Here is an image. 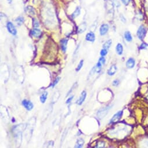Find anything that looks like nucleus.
I'll return each mask as SVG.
<instances>
[{"mask_svg":"<svg viewBox=\"0 0 148 148\" xmlns=\"http://www.w3.org/2000/svg\"><path fill=\"white\" fill-rule=\"evenodd\" d=\"M111 108V106H107L106 107H103L101 108L98 110L97 113V116L100 119H102L103 118H104L107 114L108 113V111H109V110Z\"/></svg>","mask_w":148,"mask_h":148,"instance_id":"nucleus-1","label":"nucleus"},{"mask_svg":"<svg viewBox=\"0 0 148 148\" xmlns=\"http://www.w3.org/2000/svg\"><path fill=\"white\" fill-rule=\"evenodd\" d=\"M146 32H147V30H146V27L144 25H141L138 29L137 31V36L138 38L140 40H143L144 39L145 37L146 36Z\"/></svg>","mask_w":148,"mask_h":148,"instance_id":"nucleus-2","label":"nucleus"},{"mask_svg":"<svg viewBox=\"0 0 148 148\" xmlns=\"http://www.w3.org/2000/svg\"><path fill=\"white\" fill-rule=\"evenodd\" d=\"M123 111L122 110L118 111L116 114L113 115L112 118H111V120H110V124H114L116 123L117 122H118L119 120L121 119L123 116Z\"/></svg>","mask_w":148,"mask_h":148,"instance_id":"nucleus-3","label":"nucleus"},{"mask_svg":"<svg viewBox=\"0 0 148 148\" xmlns=\"http://www.w3.org/2000/svg\"><path fill=\"white\" fill-rule=\"evenodd\" d=\"M6 28L8 32L13 36H16L17 34V30L13 25V24L10 22H8L6 23Z\"/></svg>","mask_w":148,"mask_h":148,"instance_id":"nucleus-4","label":"nucleus"},{"mask_svg":"<svg viewBox=\"0 0 148 148\" xmlns=\"http://www.w3.org/2000/svg\"><path fill=\"white\" fill-rule=\"evenodd\" d=\"M22 105L24 106V107L28 111H30L33 109L34 107V104L31 101L27 99H24L22 102Z\"/></svg>","mask_w":148,"mask_h":148,"instance_id":"nucleus-5","label":"nucleus"},{"mask_svg":"<svg viewBox=\"0 0 148 148\" xmlns=\"http://www.w3.org/2000/svg\"><path fill=\"white\" fill-rule=\"evenodd\" d=\"M109 29V26L107 24H103L100 26L99 29V33L100 36H104L107 34Z\"/></svg>","mask_w":148,"mask_h":148,"instance_id":"nucleus-6","label":"nucleus"},{"mask_svg":"<svg viewBox=\"0 0 148 148\" xmlns=\"http://www.w3.org/2000/svg\"><path fill=\"white\" fill-rule=\"evenodd\" d=\"M87 97V92L85 91H83V92L81 93L79 98H78L76 101V104H78V105H81L83 104V103L84 102L85 98Z\"/></svg>","mask_w":148,"mask_h":148,"instance_id":"nucleus-7","label":"nucleus"},{"mask_svg":"<svg viewBox=\"0 0 148 148\" xmlns=\"http://www.w3.org/2000/svg\"><path fill=\"white\" fill-rule=\"evenodd\" d=\"M68 40L67 38H63L60 40V48L62 49L63 52H66V49H67Z\"/></svg>","mask_w":148,"mask_h":148,"instance_id":"nucleus-8","label":"nucleus"},{"mask_svg":"<svg viewBox=\"0 0 148 148\" xmlns=\"http://www.w3.org/2000/svg\"><path fill=\"white\" fill-rule=\"evenodd\" d=\"M135 60L133 57H130L126 62V67L128 69H132L135 67Z\"/></svg>","mask_w":148,"mask_h":148,"instance_id":"nucleus-9","label":"nucleus"},{"mask_svg":"<svg viewBox=\"0 0 148 148\" xmlns=\"http://www.w3.org/2000/svg\"><path fill=\"white\" fill-rule=\"evenodd\" d=\"M31 35L36 38H39L41 36L42 32L41 30L37 29V28H34L33 30H31L30 31Z\"/></svg>","mask_w":148,"mask_h":148,"instance_id":"nucleus-10","label":"nucleus"},{"mask_svg":"<svg viewBox=\"0 0 148 148\" xmlns=\"http://www.w3.org/2000/svg\"><path fill=\"white\" fill-rule=\"evenodd\" d=\"M117 71V66L115 64H113L108 69L107 74L110 76H113L116 74Z\"/></svg>","mask_w":148,"mask_h":148,"instance_id":"nucleus-11","label":"nucleus"},{"mask_svg":"<svg viewBox=\"0 0 148 148\" xmlns=\"http://www.w3.org/2000/svg\"><path fill=\"white\" fill-rule=\"evenodd\" d=\"M85 40L87 41L93 43L95 40V35L93 32H89L85 36Z\"/></svg>","mask_w":148,"mask_h":148,"instance_id":"nucleus-12","label":"nucleus"},{"mask_svg":"<svg viewBox=\"0 0 148 148\" xmlns=\"http://www.w3.org/2000/svg\"><path fill=\"white\" fill-rule=\"evenodd\" d=\"M80 12H81V8H80V7L77 6L76 9H75L74 12L71 15V18L72 19H74L75 18H76L77 17L80 15Z\"/></svg>","mask_w":148,"mask_h":148,"instance_id":"nucleus-13","label":"nucleus"},{"mask_svg":"<svg viewBox=\"0 0 148 148\" xmlns=\"http://www.w3.org/2000/svg\"><path fill=\"white\" fill-rule=\"evenodd\" d=\"M116 53L118 54V55H121L123 53V46L121 44L118 43L117 45H116Z\"/></svg>","mask_w":148,"mask_h":148,"instance_id":"nucleus-14","label":"nucleus"},{"mask_svg":"<svg viewBox=\"0 0 148 148\" xmlns=\"http://www.w3.org/2000/svg\"><path fill=\"white\" fill-rule=\"evenodd\" d=\"M86 28H87L86 23H85V22L83 23H81L78 27V29H77L78 33H80V34H81V33L84 32L85 30H86Z\"/></svg>","mask_w":148,"mask_h":148,"instance_id":"nucleus-15","label":"nucleus"},{"mask_svg":"<svg viewBox=\"0 0 148 148\" xmlns=\"http://www.w3.org/2000/svg\"><path fill=\"white\" fill-rule=\"evenodd\" d=\"M124 37L125 40H126L127 42H131L132 41V37L130 31H125L124 33Z\"/></svg>","mask_w":148,"mask_h":148,"instance_id":"nucleus-16","label":"nucleus"},{"mask_svg":"<svg viewBox=\"0 0 148 148\" xmlns=\"http://www.w3.org/2000/svg\"><path fill=\"white\" fill-rule=\"evenodd\" d=\"M84 144V139L83 138H79L77 140L74 147L77 148H81L83 147Z\"/></svg>","mask_w":148,"mask_h":148,"instance_id":"nucleus-17","label":"nucleus"},{"mask_svg":"<svg viewBox=\"0 0 148 148\" xmlns=\"http://www.w3.org/2000/svg\"><path fill=\"white\" fill-rule=\"evenodd\" d=\"M47 97H48V92L47 91H44L43 92V94H41V95L40 96V101L42 103H44L46 102Z\"/></svg>","mask_w":148,"mask_h":148,"instance_id":"nucleus-18","label":"nucleus"},{"mask_svg":"<svg viewBox=\"0 0 148 148\" xmlns=\"http://www.w3.org/2000/svg\"><path fill=\"white\" fill-rule=\"evenodd\" d=\"M111 44H112V40L110 39L107 40V41L103 44V48L106 49H109L110 47H111Z\"/></svg>","mask_w":148,"mask_h":148,"instance_id":"nucleus-19","label":"nucleus"},{"mask_svg":"<svg viewBox=\"0 0 148 148\" xmlns=\"http://www.w3.org/2000/svg\"><path fill=\"white\" fill-rule=\"evenodd\" d=\"M26 12H27V13H29L30 15H35L36 12H35V10L33 7L31 6H27L26 8Z\"/></svg>","mask_w":148,"mask_h":148,"instance_id":"nucleus-20","label":"nucleus"},{"mask_svg":"<svg viewBox=\"0 0 148 148\" xmlns=\"http://www.w3.org/2000/svg\"><path fill=\"white\" fill-rule=\"evenodd\" d=\"M24 19L23 16L17 17L15 20V22H16L17 25H18V26L22 25V24L24 23Z\"/></svg>","mask_w":148,"mask_h":148,"instance_id":"nucleus-21","label":"nucleus"},{"mask_svg":"<svg viewBox=\"0 0 148 148\" xmlns=\"http://www.w3.org/2000/svg\"><path fill=\"white\" fill-rule=\"evenodd\" d=\"M60 97V93L59 92H56L55 93H54L53 97H52V103H55L56 101L58 100L59 98Z\"/></svg>","mask_w":148,"mask_h":148,"instance_id":"nucleus-22","label":"nucleus"},{"mask_svg":"<svg viewBox=\"0 0 148 148\" xmlns=\"http://www.w3.org/2000/svg\"><path fill=\"white\" fill-rule=\"evenodd\" d=\"M33 26L34 28H37L40 26V23L37 20V19L36 18H33Z\"/></svg>","mask_w":148,"mask_h":148,"instance_id":"nucleus-23","label":"nucleus"},{"mask_svg":"<svg viewBox=\"0 0 148 148\" xmlns=\"http://www.w3.org/2000/svg\"><path fill=\"white\" fill-rule=\"evenodd\" d=\"M83 64H84V60H81L79 63H78L77 67L76 69V71H79L81 69V68L83 67Z\"/></svg>","mask_w":148,"mask_h":148,"instance_id":"nucleus-24","label":"nucleus"},{"mask_svg":"<svg viewBox=\"0 0 148 148\" xmlns=\"http://www.w3.org/2000/svg\"><path fill=\"white\" fill-rule=\"evenodd\" d=\"M105 146V143L103 141H100L97 144L95 148H104Z\"/></svg>","mask_w":148,"mask_h":148,"instance_id":"nucleus-25","label":"nucleus"},{"mask_svg":"<svg viewBox=\"0 0 148 148\" xmlns=\"http://www.w3.org/2000/svg\"><path fill=\"white\" fill-rule=\"evenodd\" d=\"M100 54L101 55V56H105L107 54V49H106L103 48L102 50H100Z\"/></svg>","mask_w":148,"mask_h":148,"instance_id":"nucleus-26","label":"nucleus"},{"mask_svg":"<svg viewBox=\"0 0 148 148\" xmlns=\"http://www.w3.org/2000/svg\"><path fill=\"white\" fill-rule=\"evenodd\" d=\"M60 77H57L55 79V80H54L53 83H52V87H55V85H56L57 84L59 83V81H60Z\"/></svg>","mask_w":148,"mask_h":148,"instance_id":"nucleus-27","label":"nucleus"},{"mask_svg":"<svg viewBox=\"0 0 148 148\" xmlns=\"http://www.w3.org/2000/svg\"><path fill=\"white\" fill-rule=\"evenodd\" d=\"M148 47V44L145 43H142L141 44L140 47H139V49H145Z\"/></svg>","mask_w":148,"mask_h":148,"instance_id":"nucleus-28","label":"nucleus"},{"mask_svg":"<svg viewBox=\"0 0 148 148\" xmlns=\"http://www.w3.org/2000/svg\"><path fill=\"white\" fill-rule=\"evenodd\" d=\"M119 84H120V81L118 79H116V80H114V81H113L112 85L114 87H117L119 85Z\"/></svg>","mask_w":148,"mask_h":148,"instance_id":"nucleus-29","label":"nucleus"},{"mask_svg":"<svg viewBox=\"0 0 148 148\" xmlns=\"http://www.w3.org/2000/svg\"><path fill=\"white\" fill-rule=\"evenodd\" d=\"M76 86H77V83H75V84H73V86H72V87H71V89H70V91H69V92H68V93H67V95H66V96H67H67H68V95H70V93H71V92H72V91H73V90H74V88H75V87H76Z\"/></svg>","mask_w":148,"mask_h":148,"instance_id":"nucleus-30","label":"nucleus"},{"mask_svg":"<svg viewBox=\"0 0 148 148\" xmlns=\"http://www.w3.org/2000/svg\"><path fill=\"white\" fill-rule=\"evenodd\" d=\"M130 1L131 0H121V1L123 2V4L126 5V6H127L130 3Z\"/></svg>","mask_w":148,"mask_h":148,"instance_id":"nucleus-31","label":"nucleus"},{"mask_svg":"<svg viewBox=\"0 0 148 148\" xmlns=\"http://www.w3.org/2000/svg\"><path fill=\"white\" fill-rule=\"evenodd\" d=\"M73 98H74V95H72V96H71L70 97H69V98L67 99V100H66V103H67V104L70 103L71 102V101L72 100Z\"/></svg>","mask_w":148,"mask_h":148,"instance_id":"nucleus-32","label":"nucleus"},{"mask_svg":"<svg viewBox=\"0 0 148 148\" xmlns=\"http://www.w3.org/2000/svg\"><path fill=\"white\" fill-rule=\"evenodd\" d=\"M120 18L121 19V20L123 21V22H126V20H125V18L123 16H120Z\"/></svg>","mask_w":148,"mask_h":148,"instance_id":"nucleus-33","label":"nucleus"},{"mask_svg":"<svg viewBox=\"0 0 148 148\" xmlns=\"http://www.w3.org/2000/svg\"><path fill=\"white\" fill-rule=\"evenodd\" d=\"M9 3H11L12 2V0H7Z\"/></svg>","mask_w":148,"mask_h":148,"instance_id":"nucleus-34","label":"nucleus"},{"mask_svg":"<svg viewBox=\"0 0 148 148\" xmlns=\"http://www.w3.org/2000/svg\"><path fill=\"white\" fill-rule=\"evenodd\" d=\"M104 1H107V0H104Z\"/></svg>","mask_w":148,"mask_h":148,"instance_id":"nucleus-35","label":"nucleus"}]
</instances>
